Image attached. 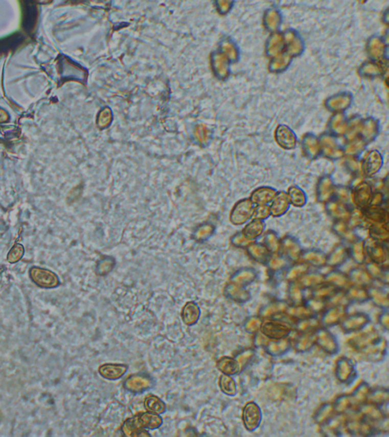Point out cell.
I'll use <instances>...</instances> for the list:
<instances>
[{
  "label": "cell",
  "mask_w": 389,
  "mask_h": 437,
  "mask_svg": "<svg viewBox=\"0 0 389 437\" xmlns=\"http://www.w3.org/2000/svg\"><path fill=\"white\" fill-rule=\"evenodd\" d=\"M254 208V204L249 198L239 201L231 212V222L235 225L244 224L253 217Z\"/></svg>",
  "instance_id": "1"
},
{
  "label": "cell",
  "mask_w": 389,
  "mask_h": 437,
  "mask_svg": "<svg viewBox=\"0 0 389 437\" xmlns=\"http://www.w3.org/2000/svg\"><path fill=\"white\" fill-rule=\"evenodd\" d=\"M290 203L288 196L285 192L277 193L272 200L270 208V213L273 216H281L288 210Z\"/></svg>",
  "instance_id": "2"
},
{
  "label": "cell",
  "mask_w": 389,
  "mask_h": 437,
  "mask_svg": "<svg viewBox=\"0 0 389 437\" xmlns=\"http://www.w3.org/2000/svg\"><path fill=\"white\" fill-rule=\"evenodd\" d=\"M127 369L126 365L107 363L100 367L99 373L104 378L115 380L121 378L126 374Z\"/></svg>",
  "instance_id": "3"
},
{
  "label": "cell",
  "mask_w": 389,
  "mask_h": 437,
  "mask_svg": "<svg viewBox=\"0 0 389 437\" xmlns=\"http://www.w3.org/2000/svg\"><path fill=\"white\" fill-rule=\"evenodd\" d=\"M277 191L274 188H268V187L259 188L253 191L249 199L254 204L266 205L267 204L272 201Z\"/></svg>",
  "instance_id": "4"
},
{
  "label": "cell",
  "mask_w": 389,
  "mask_h": 437,
  "mask_svg": "<svg viewBox=\"0 0 389 437\" xmlns=\"http://www.w3.org/2000/svg\"><path fill=\"white\" fill-rule=\"evenodd\" d=\"M265 227V223L262 220H253L243 229V236L247 240L255 239L262 235Z\"/></svg>",
  "instance_id": "5"
},
{
  "label": "cell",
  "mask_w": 389,
  "mask_h": 437,
  "mask_svg": "<svg viewBox=\"0 0 389 437\" xmlns=\"http://www.w3.org/2000/svg\"><path fill=\"white\" fill-rule=\"evenodd\" d=\"M139 424L142 427L145 428L156 429L158 428L162 424V418L158 415L154 413H142L137 415Z\"/></svg>",
  "instance_id": "6"
},
{
  "label": "cell",
  "mask_w": 389,
  "mask_h": 437,
  "mask_svg": "<svg viewBox=\"0 0 389 437\" xmlns=\"http://www.w3.org/2000/svg\"><path fill=\"white\" fill-rule=\"evenodd\" d=\"M123 431L127 436H149L139 424L136 416L129 418L123 426Z\"/></svg>",
  "instance_id": "7"
},
{
  "label": "cell",
  "mask_w": 389,
  "mask_h": 437,
  "mask_svg": "<svg viewBox=\"0 0 389 437\" xmlns=\"http://www.w3.org/2000/svg\"><path fill=\"white\" fill-rule=\"evenodd\" d=\"M200 310L194 303H188L182 310V318L187 325H193L199 318Z\"/></svg>",
  "instance_id": "8"
},
{
  "label": "cell",
  "mask_w": 389,
  "mask_h": 437,
  "mask_svg": "<svg viewBox=\"0 0 389 437\" xmlns=\"http://www.w3.org/2000/svg\"><path fill=\"white\" fill-rule=\"evenodd\" d=\"M145 407L148 411L154 414H162L166 410V405L162 399L154 395L147 396L145 399Z\"/></svg>",
  "instance_id": "9"
},
{
  "label": "cell",
  "mask_w": 389,
  "mask_h": 437,
  "mask_svg": "<svg viewBox=\"0 0 389 437\" xmlns=\"http://www.w3.org/2000/svg\"><path fill=\"white\" fill-rule=\"evenodd\" d=\"M289 201L290 204L294 207H303L306 202L305 193L301 188L296 187H291L288 190Z\"/></svg>",
  "instance_id": "10"
},
{
  "label": "cell",
  "mask_w": 389,
  "mask_h": 437,
  "mask_svg": "<svg viewBox=\"0 0 389 437\" xmlns=\"http://www.w3.org/2000/svg\"><path fill=\"white\" fill-rule=\"evenodd\" d=\"M371 195L370 188L367 187L357 188L355 192V201L360 207H365L370 203Z\"/></svg>",
  "instance_id": "11"
},
{
  "label": "cell",
  "mask_w": 389,
  "mask_h": 437,
  "mask_svg": "<svg viewBox=\"0 0 389 437\" xmlns=\"http://www.w3.org/2000/svg\"><path fill=\"white\" fill-rule=\"evenodd\" d=\"M270 215L269 207L267 205H257L254 208L253 217L254 220H262L268 218Z\"/></svg>",
  "instance_id": "12"
}]
</instances>
